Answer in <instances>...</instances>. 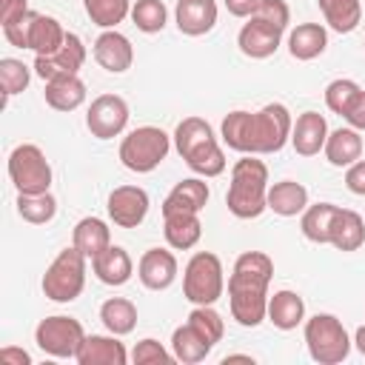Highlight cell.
Listing matches in <instances>:
<instances>
[{
    "instance_id": "cell-12",
    "label": "cell",
    "mask_w": 365,
    "mask_h": 365,
    "mask_svg": "<svg viewBox=\"0 0 365 365\" xmlns=\"http://www.w3.org/2000/svg\"><path fill=\"white\" fill-rule=\"evenodd\" d=\"M86 125L97 140L120 137L128 125V103L120 94H100L86 111Z\"/></svg>"
},
{
    "instance_id": "cell-41",
    "label": "cell",
    "mask_w": 365,
    "mask_h": 365,
    "mask_svg": "<svg viewBox=\"0 0 365 365\" xmlns=\"http://www.w3.org/2000/svg\"><path fill=\"white\" fill-rule=\"evenodd\" d=\"M188 322L205 336V339H211L214 345L222 339V334H225V322H222V317L214 311V305H194V311L188 314Z\"/></svg>"
},
{
    "instance_id": "cell-32",
    "label": "cell",
    "mask_w": 365,
    "mask_h": 365,
    "mask_svg": "<svg viewBox=\"0 0 365 365\" xmlns=\"http://www.w3.org/2000/svg\"><path fill=\"white\" fill-rule=\"evenodd\" d=\"M336 211H339V205H334V202L308 205L302 211V220H299V228H302L305 240H311L317 245H328L331 242V225H334Z\"/></svg>"
},
{
    "instance_id": "cell-21",
    "label": "cell",
    "mask_w": 365,
    "mask_h": 365,
    "mask_svg": "<svg viewBox=\"0 0 365 365\" xmlns=\"http://www.w3.org/2000/svg\"><path fill=\"white\" fill-rule=\"evenodd\" d=\"M91 271L103 285L117 288V285H125L131 279L134 262H131V257H128V251L123 245H108L103 254H97L91 259Z\"/></svg>"
},
{
    "instance_id": "cell-14",
    "label": "cell",
    "mask_w": 365,
    "mask_h": 365,
    "mask_svg": "<svg viewBox=\"0 0 365 365\" xmlns=\"http://www.w3.org/2000/svg\"><path fill=\"white\" fill-rule=\"evenodd\" d=\"M148 191L140 185H117L108 194V217L120 228H137L148 214Z\"/></svg>"
},
{
    "instance_id": "cell-23",
    "label": "cell",
    "mask_w": 365,
    "mask_h": 365,
    "mask_svg": "<svg viewBox=\"0 0 365 365\" xmlns=\"http://www.w3.org/2000/svg\"><path fill=\"white\" fill-rule=\"evenodd\" d=\"M163 234H165V242L174 248V251H188L200 242L202 237V222H200V214H191V211H177V214H163Z\"/></svg>"
},
{
    "instance_id": "cell-1",
    "label": "cell",
    "mask_w": 365,
    "mask_h": 365,
    "mask_svg": "<svg viewBox=\"0 0 365 365\" xmlns=\"http://www.w3.org/2000/svg\"><path fill=\"white\" fill-rule=\"evenodd\" d=\"M274 259L262 251H242L228 277V308L242 328H257L268 319V282Z\"/></svg>"
},
{
    "instance_id": "cell-29",
    "label": "cell",
    "mask_w": 365,
    "mask_h": 365,
    "mask_svg": "<svg viewBox=\"0 0 365 365\" xmlns=\"http://www.w3.org/2000/svg\"><path fill=\"white\" fill-rule=\"evenodd\" d=\"M268 319L274 322V328L279 331H294L299 322H305V302L297 291H274V297H268Z\"/></svg>"
},
{
    "instance_id": "cell-47",
    "label": "cell",
    "mask_w": 365,
    "mask_h": 365,
    "mask_svg": "<svg viewBox=\"0 0 365 365\" xmlns=\"http://www.w3.org/2000/svg\"><path fill=\"white\" fill-rule=\"evenodd\" d=\"M222 3H225L228 14H234V17H251L259 6V0H222Z\"/></svg>"
},
{
    "instance_id": "cell-8",
    "label": "cell",
    "mask_w": 365,
    "mask_h": 365,
    "mask_svg": "<svg viewBox=\"0 0 365 365\" xmlns=\"http://www.w3.org/2000/svg\"><path fill=\"white\" fill-rule=\"evenodd\" d=\"M171 140L163 128L157 125H140L128 131L120 143V163L134 171V174H148L154 171L171 151Z\"/></svg>"
},
{
    "instance_id": "cell-37",
    "label": "cell",
    "mask_w": 365,
    "mask_h": 365,
    "mask_svg": "<svg viewBox=\"0 0 365 365\" xmlns=\"http://www.w3.org/2000/svg\"><path fill=\"white\" fill-rule=\"evenodd\" d=\"M17 214L31 225H46L57 214V200L51 191L46 194H17Z\"/></svg>"
},
{
    "instance_id": "cell-30",
    "label": "cell",
    "mask_w": 365,
    "mask_h": 365,
    "mask_svg": "<svg viewBox=\"0 0 365 365\" xmlns=\"http://www.w3.org/2000/svg\"><path fill=\"white\" fill-rule=\"evenodd\" d=\"M365 242V220L351 211V208H339L331 225V242L336 251H359Z\"/></svg>"
},
{
    "instance_id": "cell-19",
    "label": "cell",
    "mask_w": 365,
    "mask_h": 365,
    "mask_svg": "<svg viewBox=\"0 0 365 365\" xmlns=\"http://www.w3.org/2000/svg\"><path fill=\"white\" fill-rule=\"evenodd\" d=\"M74 359L80 365H125L131 356L125 345L117 339V334H86Z\"/></svg>"
},
{
    "instance_id": "cell-24",
    "label": "cell",
    "mask_w": 365,
    "mask_h": 365,
    "mask_svg": "<svg viewBox=\"0 0 365 365\" xmlns=\"http://www.w3.org/2000/svg\"><path fill=\"white\" fill-rule=\"evenodd\" d=\"M268 211H274L277 217H297L308 208V188L297 180H279L274 185H268Z\"/></svg>"
},
{
    "instance_id": "cell-17",
    "label": "cell",
    "mask_w": 365,
    "mask_h": 365,
    "mask_svg": "<svg viewBox=\"0 0 365 365\" xmlns=\"http://www.w3.org/2000/svg\"><path fill=\"white\" fill-rule=\"evenodd\" d=\"M94 60L100 63V68H106L108 74H123L131 68L134 63V46L125 34H120L117 29H106L97 40H94Z\"/></svg>"
},
{
    "instance_id": "cell-36",
    "label": "cell",
    "mask_w": 365,
    "mask_h": 365,
    "mask_svg": "<svg viewBox=\"0 0 365 365\" xmlns=\"http://www.w3.org/2000/svg\"><path fill=\"white\" fill-rule=\"evenodd\" d=\"M83 9L100 29H117L125 17H131V0H83Z\"/></svg>"
},
{
    "instance_id": "cell-27",
    "label": "cell",
    "mask_w": 365,
    "mask_h": 365,
    "mask_svg": "<svg viewBox=\"0 0 365 365\" xmlns=\"http://www.w3.org/2000/svg\"><path fill=\"white\" fill-rule=\"evenodd\" d=\"M211 348H214V342L205 339L191 322L177 325L174 334H171V354H174V359L182 362V365L202 362V359L211 354Z\"/></svg>"
},
{
    "instance_id": "cell-9",
    "label": "cell",
    "mask_w": 365,
    "mask_h": 365,
    "mask_svg": "<svg viewBox=\"0 0 365 365\" xmlns=\"http://www.w3.org/2000/svg\"><path fill=\"white\" fill-rule=\"evenodd\" d=\"M9 180L17 194H46L51 188V165L40 145L20 143L9 154Z\"/></svg>"
},
{
    "instance_id": "cell-3",
    "label": "cell",
    "mask_w": 365,
    "mask_h": 365,
    "mask_svg": "<svg viewBox=\"0 0 365 365\" xmlns=\"http://www.w3.org/2000/svg\"><path fill=\"white\" fill-rule=\"evenodd\" d=\"M268 165L257 160V154H242L231 168V185L225 194V205L237 220H257L268 202Z\"/></svg>"
},
{
    "instance_id": "cell-45",
    "label": "cell",
    "mask_w": 365,
    "mask_h": 365,
    "mask_svg": "<svg viewBox=\"0 0 365 365\" xmlns=\"http://www.w3.org/2000/svg\"><path fill=\"white\" fill-rule=\"evenodd\" d=\"M342 117H345V123H348L351 128L365 131V91H359V94L354 97V103L348 106V111H345Z\"/></svg>"
},
{
    "instance_id": "cell-16",
    "label": "cell",
    "mask_w": 365,
    "mask_h": 365,
    "mask_svg": "<svg viewBox=\"0 0 365 365\" xmlns=\"http://www.w3.org/2000/svg\"><path fill=\"white\" fill-rule=\"evenodd\" d=\"M177 257L168 248H148L137 262V277L148 291H165L177 279Z\"/></svg>"
},
{
    "instance_id": "cell-20",
    "label": "cell",
    "mask_w": 365,
    "mask_h": 365,
    "mask_svg": "<svg viewBox=\"0 0 365 365\" xmlns=\"http://www.w3.org/2000/svg\"><path fill=\"white\" fill-rule=\"evenodd\" d=\"M328 140V123L319 111H302L291 128V145L299 157H314L325 148Z\"/></svg>"
},
{
    "instance_id": "cell-13",
    "label": "cell",
    "mask_w": 365,
    "mask_h": 365,
    "mask_svg": "<svg viewBox=\"0 0 365 365\" xmlns=\"http://www.w3.org/2000/svg\"><path fill=\"white\" fill-rule=\"evenodd\" d=\"M86 63V46L80 40V34L68 31L66 34V43L54 51V54H37L34 57V74L46 83V80H54V77H66V74H77Z\"/></svg>"
},
{
    "instance_id": "cell-43",
    "label": "cell",
    "mask_w": 365,
    "mask_h": 365,
    "mask_svg": "<svg viewBox=\"0 0 365 365\" xmlns=\"http://www.w3.org/2000/svg\"><path fill=\"white\" fill-rule=\"evenodd\" d=\"M254 17L271 23V26H277V29H282V31H285L288 23H291V11H288V3H285V0H259Z\"/></svg>"
},
{
    "instance_id": "cell-34",
    "label": "cell",
    "mask_w": 365,
    "mask_h": 365,
    "mask_svg": "<svg viewBox=\"0 0 365 365\" xmlns=\"http://www.w3.org/2000/svg\"><path fill=\"white\" fill-rule=\"evenodd\" d=\"M325 23L339 31V34H351L359 23H362V3L359 0H317Z\"/></svg>"
},
{
    "instance_id": "cell-28",
    "label": "cell",
    "mask_w": 365,
    "mask_h": 365,
    "mask_svg": "<svg viewBox=\"0 0 365 365\" xmlns=\"http://www.w3.org/2000/svg\"><path fill=\"white\" fill-rule=\"evenodd\" d=\"M325 160L336 168H348L351 163H356L362 157V134L356 128H336V131H328V140H325Z\"/></svg>"
},
{
    "instance_id": "cell-44",
    "label": "cell",
    "mask_w": 365,
    "mask_h": 365,
    "mask_svg": "<svg viewBox=\"0 0 365 365\" xmlns=\"http://www.w3.org/2000/svg\"><path fill=\"white\" fill-rule=\"evenodd\" d=\"M345 185H348L351 194L365 197V160H362V157L348 165V171H345Z\"/></svg>"
},
{
    "instance_id": "cell-25",
    "label": "cell",
    "mask_w": 365,
    "mask_h": 365,
    "mask_svg": "<svg viewBox=\"0 0 365 365\" xmlns=\"http://www.w3.org/2000/svg\"><path fill=\"white\" fill-rule=\"evenodd\" d=\"M328 48V31L322 23H299L288 31V51L294 60H314Z\"/></svg>"
},
{
    "instance_id": "cell-39",
    "label": "cell",
    "mask_w": 365,
    "mask_h": 365,
    "mask_svg": "<svg viewBox=\"0 0 365 365\" xmlns=\"http://www.w3.org/2000/svg\"><path fill=\"white\" fill-rule=\"evenodd\" d=\"M29 80H31V71L23 60L17 57H3L0 60V86H3V100L20 94L29 88Z\"/></svg>"
},
{
    "instance_id": "cell-33",
    "label": "cell",
    "mask_w": 365,
    "mask_h": 365,
    "mask_svg": "<svg viewBox=\"0 0 365 365\" xmlns=\"http://www.w3.org/2000/svg\"><path fill=\"white\" fill-rule=\"evenodd\" d=\"M100 322L106 325L108 334H117V336H125L134 331L137 325V305L125 297H111L100 305Z\"/></svg>"
},
{
    "instance_id": "cell-31",
    "label": "cell",
    "mask_w": 365,
    "mask_h": 365,
    "mask_svg": "<svg viewBox=\"0 0 365 365\" xmlns=\"http://www.w3.org/2000/svg\"><path fill=\"white\" fill-rule=\"evenodd\" d=\"M71 245H77L88 259H94L111 245V228L100 217H83L71 231Z\"/></svg>"
},
{
    "instance_id": "cell-6",
    "label": "cell",
    "mask_w": 365,
    "mask_h": 365,
    "mask_svg": "<svg viewBox=\"0 0 365 365\" xmlns=\"http://www.w3.org/2000/svg\"><path fill=\"white\" fill-rule=\"evenodd\" d=\"M225 291V271L217 254L197 251L182 268V297L191 305H214Z\"/></svg>"
},
{
    "instance_id": "cell-35",
    "label": "cell",
    "mask_w": 365,
    "mask_h": 365,
    "mask_svg": "<svg viewBox=\"0 0 365 365\" xmlns=\"http://www.w3.org/2000/svg\"><path fill=\"white\" fill-rule=\"evenodd\" d=\"M220 137L231 151L251 154V111L237 108V111L225 114L222 125H220Z\"/></svg>"
},
{
    "instance_id": "cell-15",
    "label": "cell",
    "mask_w": 365,
    "mask_h": 365,
    "mask_svg": "<svg viewBox=\"0 0 365 365\" xmlns=\"http://www.w3.org/2000/svg\"><path fill=\"white\" fill-rule=\"evenodd\" d=\"M282 29H277V26H271V23H265V20H259V17H248V23L240 29V34H237V46H240V51L245 54V57H251V60H265V57H271L277 48H279V43H282Z\"/></svg>"
},
{
    "instance_id": "cell-42",
    "label": "cell",
    "mask_w": 365,
    "mask_h": 365,
    "mask_svg": "<svg viewBox=\"0 0 365 365\" xmlns=\"http://www.w3.org/2000/svg\"><path fill=\"white\" fill-rule=\"evenodd\" d=\"M174 359V354L171 351H165L157 339H151V336H145V339H140L137 345H134V351H131V362L134 365H165V362H171Z\"/></svg>"
},
{
    "instance_id": "cell-40",
    "label": "cell",
    "mask_w": 365,
    "mask_h": 365,
    "mask_svg": "<svg viewBox=\"0 0 365 365\" xmlns=\"http://www.w3.org/2000/svg\"><path fill=\"white\" fill-rule=\"evenodd\" d=\"M359 91H362L359 83H354V80H348V77H336V80H331V83L325 86V106H328L334 114L342 117Z\"/></svg>"
},
{
    "instance_id": "cell-38",
    "label": "cell",
    "mask_w": 365,
    "mask_h": 365,
    "mask_svg": "<svg viewBox=\"0 0 365 365\" xmlns=\"http://www.w3.org/2000/svg\"><path fill=\"white\" fill-rule=\"evenodd\" d=\"M131 23L145 34H157L168 23V9L163 0H137L131 3Z\"/></svg>"
},
{
    "instance_id": "cell-11",
    "label": "cell",
    "mask_w": 365,
    "mask_h": 365,
    "mask_svg": "<svg viewBox=\"0 0 365 365\" xmlns=\"http://www.w3.org/2000/svg\"><path fill=\"white\" fill-rule=\"evenodd\" d=\"M83 339H86V331H83L80 319L63 317V314L46 317L34 328L37 348L43 354H48V356H57V359H74L80 345H83Z\"/></svg>"
},
{
    "instance_id": "cell-22",
    "label": "cell",
    "mask_w": 365,
    "mask_h": 365,
    "mask_svg": "<svg viewBox=\"0 0 365 365\" xmlns=\"http://www.w3.org/2000/svg\"><path fill=\"white\" fill-rule=\"evenodd\" d=\"M208 185L200 180V177H188V180H180L168 197L163 200V214H177V211H191V214H200L205 205H208Z\"/></svg>"
},
{
    "instance_id": "cell-48",
    "label": "cell",
    "mask_w": 365,
    "mask_h": 365,
    "mask_svg": "<svg viewBox=\"0 0 365 365\" xmlns=\"http://www.w3.org/2000/svg\"><path fill=\"white\" fill-rule=\"evenodd\" d=\"M0 362H9V365H31V356L23 348L6 345V348H0Z\"/></svg>"
},
{
    "instance_id": "cell-10",
    "label": "cell",
    "mask_w": 365,
    "mask_h": 365,
    "mask_svg": "<svg viewBox=\"0 0 365 365\" xmlns=\"http://www.w3.org/2000/svg\"><path fill=\"white\" fill-rule=\"evenodd\" d=\"M291 111L282 103H268L259 111H251V154H277L291 143Z\"/></svg>"
},
{
    "instance_id": "cell-7",
    "label": "cell",
    "mask_w": 365,
    "mask_h": 365,
    "mask_svg": "<svg viewBox=\"0 0 365 365\" xmlns=\"http://www.w3.org/2000/svg\"><path fill=\"white\" fill-rule=\"evenodd\" d=\"M305 345L314 362L319 365H339L351 354V336L345 325L334 314H314L305 319Z\"/></svg>"
},
{
    "instance_id": "cell-49",
    "label": "cell",
    "mask_w": 365,
    "mask_h": 365,
    "mask_svg": "<svg viewBox=\"0 0 365 365\" xmlns=\"http://www.w3.org/2000/svg\"><path fill=\"white\" fill-rule=\"evenodd\" d=\"M354 345H356V351L365 356V325H359V328L354 331Z\"/></svg>"
},
{
    "instance_id": "cell-18",
    "label": "cell",
    "mask_w": 365,
    "mask_h": 365,
    "mask_svg": "<svg viewBox=\"0 0 365 365\" xmlns=\"http://www.w3.org/2000/svg\"><path fill=\"white\" fill-rule=\"evenodd\" d=\"M217 0H177L174 23L185 37H202L217 26Z\"/></svg>"
},
{
    "instance_id": "cell-26",
    "label": "cell",
    "mask_w": 365,
    "mask_h": 365,
    "mask_svg": "<svg viewBox=\"0 0 365 365\" xmlns=\"http://www.w3.org/2000/svg\"><path fill=\"white\" fill-rule=\"evenodd\" d=\"M43 97H46V103H48L54 111H74V108H80V106L86 103V83H83L77 74H66V77L46 80Z\"/></svg>"
},
{
    "instance_id": "cell-2",
    "label": "cell",
    "mask_w": 365,
    "mask_h": 365,
    "mask_svg": "<svg viewBox=\"0 0 365 365\" xmlns=\"http://www.w3.org/2000/svg\"><path fill=\"white\" fill-rule=\"evenodd\" d=\"M174 148L200 177H220L225 171V154L214 137V128L202 117H185L177 123Z\"/></svg>"
},
{
    "instance_id": "cell-5",
    "label": "cell",
    "mask_w": 365,
    "mask_h": 365,
    "mask_svg": "<svg viewBox=\"0 0 365 365\" xmlns=\"http://www.w3.org/2000/svg\"><path fill=\"white\" fill-rule=\"evenodd\" d=\"M86 254L77 245L63 248L43 274V294L51 302H74L86 288Z\"/></svg>"
},
{
    "instance_id": "cell-4",
    "label": "cell",
    "mask_w": 365,
    "mask_h": 365,
    "mask_svg": "<svg viewBox=\"0 0 365 365\" xmlns=\"http://www.w3.org/2000/svg\"><path fill=\"white\" fill-rule=\"evenodd\" d=\"M66 29L60 26L57 17L40 14V11H26L14 23L3 26V37L17 46V48H31L34 54H54L66 43Z\"/></svg>"
},
{
    "instance_id": "cell-46",
    "label": "cell",
    "mask_w": 365,
    "mask_h": 365,
    "mask_svg": "<svg viewBox=\"0 0 365 365\" xmlns=\"http://www.w3.org/2000/svg\"><path fill=\"white\" fill-rule=\"evenodd\" d=\"M29 11V0H0V26L14 23Z\"/></svg>"
}]
</instances>
